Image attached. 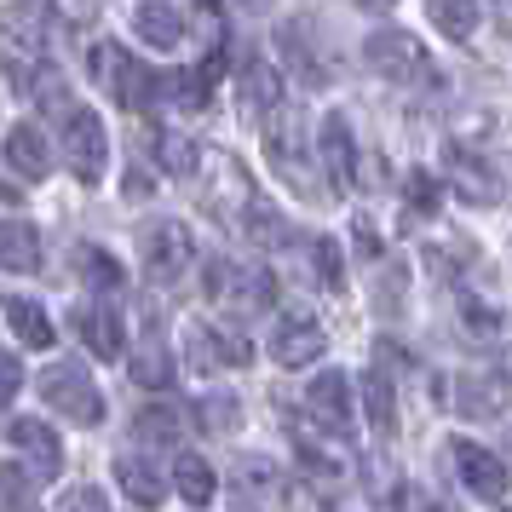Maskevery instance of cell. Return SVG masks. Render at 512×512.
I'll list each match as a JSON object with an SVG mask.
<instances>
[{"mask_svg":"<svg viewBox=\"0 0 512 512\" xmlns=\"http://www.w3.org/2000/svg\"><path fill=\"white\" fill-rule=\"evenodd\" d=\"M64 466V449L41 420H6V507H24V484H52Z\"/></svg>","mask_w":512,"mask_h":512,"instance_id":"obj_1","label":"cell"},{"mask_svg":"<svg viewBox=\"0 0 512 512\" xmlns=\"http://www.w3.org/2000/svg\"><path fill=\"white\" fill-rule=\"evenodd\" d=\"M265 156H271V173H277L288 190H300V196H311V190H323V150L311 156V144H305V121L294 116V110H277L271 116V127H265Z\"/></svg>","mask_w":512,"mask_h":512,"instance_id":"obj_2","label":"cell"},{"mask_svg":"<svg viewBox=\"0 0 512 512\" xmlns=\"http://www.w3.org/2000/svg\"><path fill=\"white\" fill-rule=\"evenodd\" d=\"M52 87V116H58V133H64V156H70L75 179L81 185H98L104 179V156H110V139H104V121L87 110V104H75V98L58 93V81Z\"/></svg>","mask_w":512,"mask_h":512,"instance_id":"obj_3","label":"cell"},{"mask_svg":"<svg viewBox=\"0 0 512 512\" xmlns=\"http://www.w3.org/2000/svg\"><path fill=\"white\" fill-rule=\"evenodd\" d=\"M93 75L104 81V93L116 98L127 116L150 110V98H156V75L144 70L133 52H121L116 41H98V47H93Z\"/></svg>","mask_w":512,"mask_h":512,"instance_id":"obj_4","label":"cell"},{"mask_svg":"<svg viewBox=\"0 0 512 512\" xmlns=\"http://www.w3.org/2000/svg\"><path fill=\"white\" fill-rule=\"evenodd\" d=\"M52 41V12L35 6V0H12L6 12V64H12V81H24L41 58H47Z\"/></svg>","mask_w":512,"mask_h":512,"instance_id":"obj_5","label":"cell"},{"mask_svg":"<svg viewBox=\"0 0 512 512\" xmlns=\"http://www.w3.org/2000/svg\"><path fill=\"white\" fill-rule=\"evenodd\" d=\"M41 397H47L58 415H70L75 426H98L104 420V397H98V386L87 380V369H47L41 374Z\"/></svg>","mask_w":512,"mask_h":512,"instance_id":"obj_6","label":"cell"},{"mask_svg":"<svg viewBox=\"0 0 512 512\" xmlns=\"http://www.w3.org/2000/svg\"><path fill=\"white\" fill-rule=\"evenodd\" d=\"M363 64L374 75H386V81H426V47H420L415 35H403V29L374 35L369 47H363Z\"/></svg>","mask_w":512,"mask_h":512,"instance_id":"obj_7","label":"cell"},{"mask_svg":"<svg viewBox=\"0 0 512 512\" xmlns=\"http://www.w3.org/2000/svg\"><path fill=\"white\" fill-rule=\"evenodd\" d=\"M190 259H196V236L179 219H167L144 236V271L156 282H179V271H190Z\"/></svg>","mask_w":512,"mask_h":512,"instance_id":"obj_8","label":"cell"},{"mask_svg":"<svg viewBox=\"0 0 512 512\" xmlns=\"http://www.w3.org/2000/svg\"><path fill=\"white\" fill-rule=\"evenodd\" d=\"M328 351V334L317 317H282L277 334H271V363L277 369H305Z\"/></svg>","mask_w":512,"mask_h":512,"instance_id":"obj_9","label":"cell"},{"mask_svg":"<svg viewBox=\"0 0 512 512\" xmlns=\"http://www.w3.org/2000/svg\"><path fill=\"white\" fill-rule=\"evenodd\" d=\"M185 357H190V369H242V363L254 357V346H248L242 334H225V328L196 323L185 334Z\"/></svg>","mask_w":512,"mask_h":512,"instance_id":"obj_10","label":"cell"},{"mask_svg":"<svg viewBox=\"0 0 512 512\" xmlns=\"http://www.w3.org/2000/svg\"><path fill=\"white\" fill-rule=\"evenodd\" d=\"M455 472L466 478V489L478 495V501H501L507 495V461L495 455V449H484V443H455Z\"/></svg>","mask_w":512,"mask_h":512,"instance_id":"obj_11","label":"cell"},{"mask_svg":"<svg viewBox=\"0 0 512 512\" xmlns=\"http://www.w3.org/2000/svg\"><path fill=\"white\" fill-rule=\"evenodd\" d=\"M300 403H305V415L323 420L328 432H346V426H351V380L340 369L317 374V380L300 392Z\"/></svg>","mask_w":512,"mask_h":512,"instance_id":"obj_12","label":"cell"},{"mask_svg":"<svg viewBox=\"0 0 512 512\" xmlns=\"http://www.w3.org/2000/svg\"><path fill=\"white\" fill-rule=\"evenodd\" d=\"M317 150H323V167H328V185H334V190H357V185H363L357 144H351V127L340 116L323 121V139H317Z\"/></svg>","mask_w":512,"mask_h":512,"instance_id":"obj_13","label":"cell"},{"mask_svg":"<svg viewBox=\"0 0 512 512\" xmlns=\"http://www.w3.org/2000/svg\"><path fill=\"white\" fill-rule=\"evenodd\" d=\"M133 35H139L144 47L173 52L185 41V18H179L173 0H133Z\"/></svg>","mask_w":512,"mask_h":512,"instance_id":"obj_14","label":"cell"},{"mask_svg":"<svg viewBox=\"0 0 512 512\" xmlns=\"http://www.w3.org/2000/svg\"><path fill=\"white\" fill-rule=\"evenodd\" d=\"M75 334L87 340V351L93 357H121V340H127V328H121V317L110 311L104 300H87V305H75Z\"/></svg>","mask_w":512,"mask_h":512,"instance_id":"obj_15","label":"cell"},{"mask_svg":"<svg viewBox=\"0 0 512 512\" xmlns=\"http://www.w3.org/2000/svg\"><path fill=\"white\" fill-rule=\"evenodd\" d=\"M6 173H12V179H47V173H52L47 139H41L29 121L6 127Z\"/></svg>","mask_w":512,"mask_h":512,"instance_id":"obj_16","label":"cell"},{"mask_svg":"<svg viewBox=\"0 0 512 512\" xmlns=\"http://www.w3.org/2000/svg\"><path fill=\"white\" fill-rule=\"evenodd\" d=\"M6 334H12L18 346H29V351H47L52 340H58V334H52V317L35 300H24V294L6 300Z\"/></svg>","mask_w":512,"mask_h":512,"instance_id":"obj_17","label":"cell"},{"mask_svg":"<svg viewBox=\"0 0 512 512\" xmlns=\"http://www.w3.org/2000/svg\"><path fill=\"white\" fill-rule=\"evenodd\" d=\"M173 489L185 495L190 507H208L213 495H219V478H213V466L202 455H179L173 461Z\"/></svg>","mask_w":512,"mask_h":512,"instance_id":"obj_18","label":"cell"},{"mask_svg":"<svg viewBox=\"0 0 512 512\" xmlns=\"http://www.w3.org/2000/svg\"><path fill=\"white\" fill-rule=\"evenodd\" d=\"M150 156H156V167H162V173H179V179H190V173H196V144L185 139V133H173V127H156V133H150Z\"/></svg>","mask_w":512,"mask_h":512,"instance_id":"obj_19","label":"cell"},{"mask_svg":"<svg viewBox=\"0 0 512 512\" xmlns=\"http://www.w3.org/2000/svg\"><path fill=\"white\" fill-rule=\"evenodd\" d=\"M133 386H173V351L167 340L144 334L139 351H133Z\"/></svg>","mask_w":512,"mask_h":512,"instance_id":"obj_20","label":"cell"},{"mask_svg":"<svg viewBox=\"0 0 512 512\" xmlns=\"http://www.w3.org/2000/svg\"><path fill=\"white\" fill-rule=\"evenodd\" d=\"M0 248H6V271H35L41 265V236L29 231L18 213H6V236H0Z\"/></svg>","mask_w":512,"mask_h":512,"instance_id":"obj_21","label":"cell"},{"mask_svg":"<svg viewBox=\"0 0 512 512\" xmlns=\"http://www.w3.org/2000/svg\"><path fill=\"white\" fill-rule=\"evenodd\" d=\"M236 495H242V501H254V507L277 501V495H282V472L271 461H242V466H236Z\"/></svg>","mask_w":512,"mask_h":512,"instance_id":"obj_22","label":"cell"},{"mask_svg":"<svg viewBox=\"0 0 512 512\" xmlns=\"http://www.w3.org/2000/svg\"><path fill=\"white\" fill-rule=\"evenodd\" d=\"M75 271H81V277H87V294H121V265L110 254H104V248H93V242H87V248H81V254H75Z\"/></svg>","mask_w":512,"mask_h":512,"instance_id":"obj_23","label":"cell"},{"mask_svg":"<svg viewBox=\"0 0 512 512\" xmlns=\"http://www.w3.org/2000/svg\"><path fill=\"white\" fill-rule=\"evenodd\" d=\"M116 478H121V489H127V501H139V507H156V501H162V478L150 472V461L121 455V461H116Z\"/></svg>","mask_w":512,"mask_h":512,"instance_id":"obj_24","label":"cell"},{"mask_svg":"<svg viewBox=\"0 0 512 512\" xmlns=\"http://www.w3.org/2000/svg\"><path fill=\"white\" fill-rule=\"evenodd\" d=\"M363 403H369L374 432H380V438H392V432H397V392H392V380H386V374H369V380H363Z\"/></svg>","mask_w":512,"mask_h":512,"instance_id":"obj_25","label":"cell"},{"mask_svg":"<svg viewBox=\"0 0 512 512\" xmlns=\"http://www.w3.org/2000/svg\"><path fill=\"white\" fill-rule=\"evenodd\" d=\"M449 179L472 196V202H489L495 196V185H489V173H484V162L472 156V150H449Z\"/></svg>","mask_w":512,"mask_h":512,"instance_id":"obj_26","label":"cell"},{"mask_svg":"<svg viewBox=\"0 0 512 512\" xmlns=\"http://www.w3.org/2000/svg\"><path fill=\"white\" fill-rule=\"evenodd\" d=\"M277 70H271V64H265V58H248V98H242V104H248V116H265V110H277Z\"/></svg>","mask_w":512,"mask_h":512,"instance_id":"obj_27","label":"cell"},{"mask_svg":"<svg viewBox=\"0 0 512 512\" xmlns=\"http://www.w3.org/2000/svg\"><path fill=\"white\" fill-rule=\"evenodd\" d=\"M133 432H139L144 443H179L185 415H179V409H167V403H156V409H144V415L133 420Z\"/></svg>","mask_w":512,"mask_h":512,"instance_id":"obj_28","label":"cell"},{"mask_svg":"<svg viewBox=\"0 0 512 512\" xmlns=\"http://www.w3.org/2000/svg\"><path fill=\"white\" fill-rule=\"evenodd\" d=\"M432 18L449 41H466L472 24H478V0H432Z\"/></svg>","mask_w":512,"mask_h":512,"instance_id":"obj_29","label":"cell"},{"mask_svg":"<svg viewBox=\"0 0 512 512\" xmlns=\"http://www.w3.org/2000/svg\"><path fill=\"white\" fill-rule=\"evenodd\" d=\"M426 265H432L438 277L466 271V265H472V248H466V242H426Z\"/></svg>","mask_w":512,"mask_h":512,"instance_id":"obj_30","label":"cell"},{"mask_svg":"<svg viewBox=\"0 0 512 512\" xmlns=\"http://www.w3.org/2000/svg\"><path fill=\"white\" fill-rule=\"evenodd\" d=\"M196 415H202V426H208L213 438H225V432H231L236 420H242V415H236V403H231V397H202V409H196Z\"/></svg>","mask_w":512,"mask_h":512,"instance_id":"obj_31","label":"cell"},{"mask_svg":"<svg viewBox=\"0 0 512 512\" xmlns=\"http://www.w3.org/2000/svg\"><path fill=\"white\" fill-rule=\"evenodd\" d=\"M317 271H323V282L328 288H334V294H340V248H334V242H317Z\"/></svg>","mask_w":512,"mask_h":512,"instance_id":"obj_32","label":"cell"},{"mask_svg":"<svg viewBox=\"0 0 512 512\" xmlns=\"http://www.w3.org/2000/svg\"><path fill=\"white\" fill-rule=\"evenodd\" d=\"M0 380H6V386H0V397H6V403L24 392V369H18V357H12V351L0 357Z\"/></svg>","mask_w":512,"mask_h":512,"instance_id":"obj_33","label":"cell"},{"mask_svg":"<svg viewBox=\"0 0 512 512\" xmlns=\"http://www.w3.org/2000/svg\"><path fill=\"white\" fill-rule=\"evenodd\" d=\"M58 507H104V495H98V489H70Z\"/></svg>","mask_w":512,"mask_h":512,"instance_id":"obj_34","label":"cell"},{"mask_svg":"<svg viewBox=\"0 0 512 512\" xmlns=\"http://www.w3.org/2000/svg\"><path fill=\"white\" fill-rule=\"evenodd\" d=\"M495 12H501V24L512 29V0H495Z\"/></svg>","mask_w":512,"mask_h":512,"instance_id":"obj_35","label":"cell"},{"mask_svg":"<svg viewBox=\"0 0 512 512\" xmlns=\"http://www.w3.org/2000/svg\"><path fill=\"white\" fill-rule=\"evenodd\" d=\"M374 6H386V0H374Z\"/></svg>","mask_w":512,"mask_h":512,"instance_id":"obj_36","label":"cell"}]
</instances>
